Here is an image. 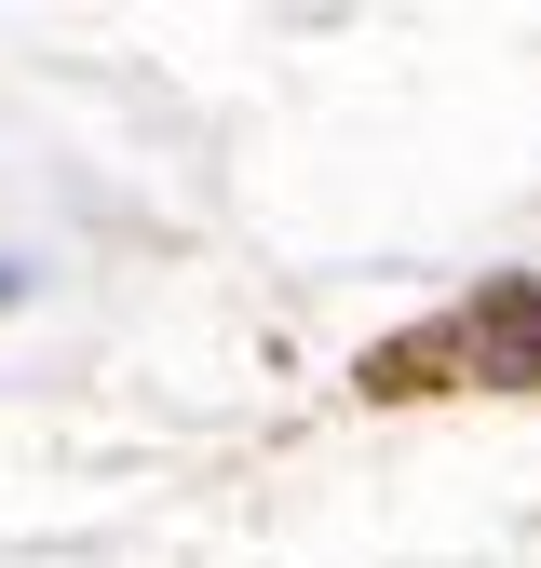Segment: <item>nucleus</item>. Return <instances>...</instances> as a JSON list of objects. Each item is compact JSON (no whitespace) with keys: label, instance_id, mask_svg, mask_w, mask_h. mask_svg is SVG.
<instances>
[{"label":"nucleus","instance_id":"obj_1","mask_svg":"<svg viewBox=\"0 0 541 568\" xmlns=\"http://www.w3.org/2000/svg\"><path fill=\"white\" fill-rule=\"evenodd\" d=\"M433 379H488V393H541V271H501L488 298H460L447 325L392 338L366 393H433Z\"/></svg>","mask_w":541,"mask_h":568}]
</instances>
